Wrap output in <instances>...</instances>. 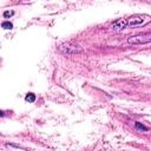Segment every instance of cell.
Wrapping results in <instances>:
<instances>
[{"instance_id":"cell-1","label":"cell","mask_w":151,"mask_h":151,"mask_svg":"<svg viewBox=\"0 0 151 151\" xmlns=\"http://www.w3.org/2000/svg\"><path fill=\"white\" fill-rule=\"evenodd\" d=\"M58 50L64 53V54H76V53H80L83 52V48L79 45H76L73 42H63L59 45Z\"/></svg>"},{"instance_id":"cell-2","label":"cell","mask_w":151,"mask_h":151,"mask_svg":"<svg viewBox=\"0 0 151 151\" xmlns=\"http://www.w3.org/2000/svg\"><path fill=\"white\" fill-rule=\"evenodd\" d=\"M127 42L132 44V45H143V44L151 42V33H143V34H137V35L130 37L127 39Z\"/></svg>"},{"instance_id":"cell-3","label":"cell","mask_w":151,"mask_h":151,"mask_svg":"<svg viewBox=\"0 0 151 151\" xmlns=\"http://www.w3.org/2000/svg\"><path fill=\"white\" fill-rule=\"evenodd\" d=\"M126 26H127V21L125 19H118V20L113 21V24L111 25V31H113V32H120Z\"/></svg>"},{"instance_id":"cell-4","label":"cell","mask_w":151,"mask_h":151,"mask_svg":"<svg viewBox=\"0 0 151 151\" xmlns=\"http://www.w3.org/2000/svg\"><path fill=\"white\" fill-rule=\"evenodd\" d=\"M127 26L130 27H136V26H139L144 22V18L142 15H133L131 18H129L127 20Z\"/></svg>"},{"instance_id":"cell-5","label":"cell","mask_w":151,"mask_h":151,"mask_svg":"<svg viewBox=\"0 0 151 151\" xmlns=\"http://www.w3.org/2000/svg\"><path fill=\"white\" fill-rule=\"evenodd\" d=\"M25 100L28 101V103H34L35 101V94L33 92H28L25 97Z\"/></svg>"},{"instance_id":"cell-6","label":"cell","mask_w":151,"mask_h":151,"mask_svg":"<svg viewBox=\"0 0 151 151\" xmlns=\"http://www.w3.org/2000/svg\"><path fill=\"white\" fill-rule=\"evenodd\" d=\"M134 129L138 130V131H146L147 130V127L144 124H142L140 122H136L134 123Z\"/></svg>"},{"instance_id":"cell-7","label":"cell","mask_w":151,"mask_h":151,"mask_svg":"<svg viewBox=\"0 0 151 151\" xmlns=\"http://www.w3.org/2000/svg\"><path fill=\"white\" fill-rule=\"evenodd\" d=\"M1 27L4 28V29H12L13 28V24L11 22V21H2L1 22Z\"/></svg>"},{"instance_id":"cell-8","label":"cell","mask_w":151,"mask_h":151,"mask_svg":"<svg viewBox=\"0 0 151 151\" xmlns=\"http://www.w3.org/2000/svg\"><path fill=\"white\" fill-rule=\"evenodd\" d=\"M13 14H14V12H12V11H11V12H9V11H5V12H4V18H9V17H12Z\"/></svg>"},{"instance_id":"cell-9","label":"cell","mask_w":151,"mask_h":151,"mask_svg":"<svg viewBox=\"0 0 151 151\" xmlns=\"http://www.w3.org/2000/svg\"><path fill=\"white\" fill-rule=\"evenodd\" d=\"M0 116L4 117V116H5V112H4V111H0Z\"/></svg>"}]
</instances>
